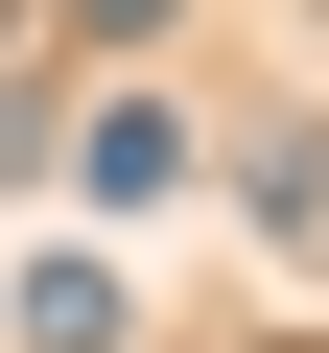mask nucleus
Here are the masks:
<instances>
[{
  "label": "nucleus",
  "instance_id": "nucleus-1",
  "mask_svg": "<svg viewBox=\"0 0 329 353\" xmlns=\"http://www.w3.org/2000/svg\"><path fill=\"white\" fill-rule=\"evenodd\" d=\"M235 212H259V236H329V141H306V118L235 141Z\"/></svg>",
  "mask_w": 329,
  "mask_h": 353
},
{
  "label": "nucleus",
  "instance_id": "nucleus-2",
  "mask_svg": "<svg viewBox=\"0 0 329 353\" xmlns=\"http://www.w3.org/2000/svg\"><path fill=\"white\" fill-rule=\"evenodd\" d=\"M0 330H24V353H118V259H24Z\"/></svg>",
  "mask_w": 329,
  "mask_h": 353
},
{
  "label": "nucleus",
  "instance_id": "nucleus-3",
  "mask_svg": "<svg viewBox=\"0 0 329 353\" xmlns=\"http://www.w3.org/2000/svg\"><path fill=\"white\" fill-rule=\"evenodd\" d=\"M164 24H189V0H71V48H164Z\"/></svg>",
  "mask_w": 329,
  "mask_h": 353
},
{
  "label": "nucleus",
  "instance_id": "nucleus-4",
  "mask_svg": "<svg viewBox=\"0 0 329 353\" xmlns=\"http://www.w3.org/2000/svg\"><path fill=\"white\" fill-rule=\"evenodd\" d=\"M0 48H24V0H0Z\"/></svg>",
  "mask_w": 329,
  "mask_h": 353
}]
</instances>
